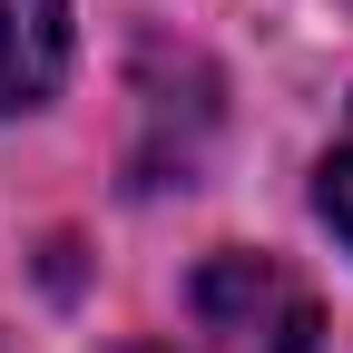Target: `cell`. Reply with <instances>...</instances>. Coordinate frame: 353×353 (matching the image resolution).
Instances as JSON below:
<instances>
[{"label": "cell", "mask_w": 353, "mask_h": 353, "mask_svg": "<svg viewBox=\"0 0 353 353\" xmlns=\"http://www.w3.org/2000/svg\"><path fill=\"white\" fill-rule=\"evenodd\" d=\"M187 304H196V324L226 353H324V304L275 255H245V245L206 255L196 285H187Z\"/></svg>", "instance_id": "1"}, {"label": "cell", "mask_w": 353, "mask_h": 353, "mask_svg": "<svg viewBox=\"0 0 353 353\" xmlns=\"http://www.w3.org/2000/svg\"><path fill=\"white\" fill-rule=\"evenodd\" d=\"M69 79V0H0V118H30Z\"/></svg>", "instance_id": "2"}, {"label": "cell", "mask_w": 353, "mask_h": 353, "mask_svg": "<svg viewBox=\"0 0 353 353\" xmlns=\"http://www.w3.org/2000/svg\"><path fill=\"white\" fill-rule=\"evenodd\" d=\"M314 206H324V226L353 245V118L334 128V148H324V167H314Z\"/></svg>", "instance_id": "3"}, {"label": "cell", "mask_w": 353, "mask_h": 353, "mask_svg": "<svg viewBox=\"0 0 353 353\" xmlns=\"http://www.w3.org/2000/svg\"><path fill=\"white\" fill-rule=\"evenodd\" d=\"M118 353H167V343H118Z\"/></svg>", "instance_id": "4"}]
</instances>
